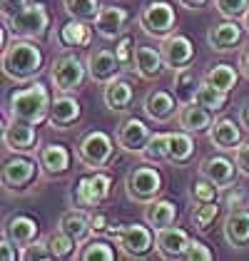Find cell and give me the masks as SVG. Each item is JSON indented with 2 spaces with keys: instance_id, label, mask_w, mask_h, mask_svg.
Wrapping results in <instances>:
<instances>
[{
  "instance_id": "cell-35",
  "label": "cell",
  "mask_w": 249,
  "mask_h": 261,
  "mask_svg": "<svg viewBox=\"0 0 249 261\" xmlns=\"http://www.w3.org/2000/svg\"><path fill=\"white\" fill-rule=\"evenodd\" d=\"M194 102L202 105V107H207L209 112H222L225 105H227V92H222V90H217L214 85H209L207 80H202Z\"/></svg>"
},
{
  "instance_id": "cell-17",
  "label": "cell",
  "mask_w": 249,
  "mask_h": 261,
  "mask_svg": "<svg viewBox=\"0 0 249 261\" xmlns=\"http://www.w3.org/2000/svg\"><path fill=\"white\" fill-rule=\"evenodd\" d=\"M242 38H244V25L237 20L212 25L207 33V42L214 53H232L237 45H242Z\"/></svg>"
},
{
  "instance_id": "cell-20",
  "label": "cell",
  "mask_w": 249,
  "mask_h": 261,
  "mask_svg": "<svg viewBox=\"0 0 249 261\" xmlns=\"http://www.w3.org/2000/svg\"><path fill=\"white\" fill-rule=\"evenodd\" d=\"M177 105H180L177 97L169 95L167 90H150L145 95V102H142L145 115L155 122H169L177 115Z\"/></svg>"
},
{
  "instance_id": "cell-7",
  "label": "cell",
  "mask_w": 249,
  "mask_h": 261,
  "mask_svg": "<svg viewBox=\"0 0 249 261\" xmlns=\"http://www.w3.org/2000/svg\"><path fill=\"white\" fill-rule=\"evenodd\" d=\"M175 25H177V15H175V8L165 3V0H155V3H147L140 13V28L145 30V35L150 38H162L175 33Z\"/></svg>"
},
{
  "instance_id": "cell-28",
  "label": "cell",
  "mask_w": 249,
  "mask_h": 261,
  "mask_svg": "<svg viewBox=\"0 0 249 261\" xmlns=\"http://www.w3.org/2000/svg\"><path fill=\"white\" fill-rule=\"evenodd\" d=\"M135 97V90L132 85L122 77H115L112 82L105 85V92H103V100H105V107L112 110V112H122L130 107V102Z\"/></svg>"
},
{
  "instance_id": "cell-6",
  "label": "cell",
  "mask_w": 249,
  "mask_h": 261,
  "mask_svg": "<svg viewBox=\"0 0 249 261\" xmlns=\"http://www.w3.org/2000/svg\"><path fill=\"white\" fill-rule=\"evenodd\" d=\"M112 152H115V142L103 129L87 132L83 140H80V144H78V157L92 172L95 169H103L105 164L112 160Z\"/></svg>"
},
{
  "instance_id": "cell-25",
  "label": "cell",
  "mask_w": 249,
  "mask_h": 261,
  "mask_svg": "<svg viewBox=\"0 0 249 261\" xmlns=\"http://www.w3.org/2000/svg\"><path fill=\"white\" fill-rule=\"evenodd\" d=\"M177 122L180 127L189 132V135H202V132H209V127L214 124L212 122V112L207 107L192 102V105H182V110L177 112Z\"/></svg>"
},
{
  "instance_id": "cell-26",
  "label": "cell",
  "mask_w": 249,
  "mask_h": 261,
  "mask_svg": "<svg viewBox=\"0 0 249 261\" xmlns=\"http://www.w3.org/2000/svg\"><path fill=\"white\" fill-rule=\"evenodd\" d=\"M207 135H209V142H212L217 149H222V152L237 149V147L242 144V132H239V127L234 124V120H227V117L214 120V124L209 127Z\"/></svg>"
},
{
  "instance_id": "cell-2",
  "label": "cell",
  "mask_w": 249,
  "mask_h": 261,
  "mask_svg": "<svg viewBox=\"0 0 249 261\" xmlns=\"http://www.w3.org/2000/svg\"><path fill=\"white\" fill-rule=\"evenodd\" d=\"M50 105L53 97L47 92V87L42 82H33L25 90H15L8 100V117L10 120L30 122V124H40L50 117Z\"/></svg>"
},
{
  "instance_id": "cell-5",
  "label": "cell",
  "mask_w": 249,
  "mask_h": 261,
  "mask_svg": "<svg viewBox=\"0 0 249 261\" xmlns=\"http://www.w3.org/2000/svg\"><path fill=\"white\" fill-rule=\"evenodd\" d=\"M124 192L135 204H150L162 192V174L155 167H135L124 177Z\"/></svg>"
},
{
  "instance_id": "cell-27",
  "label": "cell",
  "mask_w": 249,
  "mask_h": 261,
  "mask_svg": "<svg viewBox=\"0 0 249 261\" xmlns=\"http://www.w3.org/2000/svg\"><path fill=\"white\" fill-rule=\"evenodd\" d=\"M200 75L194 72V67H182V70H175V80H172V90H175V97L180 105H192L197 100V90H200Z\"/></svg>"
},
{
  "instance_id": "cell-13",
  "label": "cell",
  "mask_w": 249,
  "mask_h": 261,
  "mask_svg": "<svg viewBox=\"0 0 249 261\" xmlns=\"http://www.w3.org/2000/svg\"><path fill=\"white\" fill-rule=\"evenodd\" d=\"M189 234L180 226H167V229H160L157 231V241H155V249L162 259H185L187 249H189Z\"/></svg>"
},
{
  "instance_id": "cell-33",
  "label": "cell",
  "mask_w": 249,
  "mask_h": 261,
  "mask_svg": "<svg viewBox=\"0 0 249 261\" xmlns=\"http://www.w3.org/2000/svg\"><path fill=\"white\" fill-rule=\"evenodd\" d=\"M205 80L209 85H214L217 90H222V92H232L234 87H237V80H239V72L232 67V65H214L212 70H209L207 75H205Z\"/></svg>"
},
{
  "instance_id": "cell-22",
  "label": "cell",
  "mask_w": 249,
  "mask_h": 261,
  "mask_svg": "<svg viewBox=\"0 0 249 261\" xmlns=\"http://www.w3.org/2000/svg\"><path fill=\"white\" fill-rule=\"evenodd\" d=\"M165 67H167V62H165V58H162V50L150 47V45H137V53H135V72H137L142 80H157Z\"/></svg>"
},
{
  "instance_id": "cell-30",
  "label": "cell",
  "mask_w": 249,
  "mask_h": 261,
  "mask_svg": "<svg viewBox=\"0 0 249 261\" xmlns=\"http://www.w3.org/2000/svg\"><path fill=\"white\" fill-rule=\"evenodd\" d=\"M90 40H92V28H87L85 20L70 18V20L58 30V42H60L62 47H67V50H70V47H87Z\"/></svg>"
},
{
  "instance_id": "cell-4",
  "label": "cell",
  "mask_w": 249,
  "mask_h": 261,
  "mask_svg": "<svg viewBox=\"0 0 249 261\" xmlns=\"http://www.w3.org/2000/svg\"><path fill=\"white\" fill-rule=\"evenodd\" d=\"M5 25H8L13 38L40 40V38H45V33L50 28V13H47V8L42 3H30L18 15L5 18Z\"/></svg>"
},
{
  "instance_id": "cell-21",
  "label": "cell",
  "mask_w": 249,
  "mask_h": 261,
  "mask_svg": "<svg viewBox=\"0 0 249 261\" xmlns=\"http://www.w3.org/2000/svg\"><path fill=\"white\" fill-rule=\"evenodd\" d=\"M38 231H40L38 221L33 217H28V214H13L10 219L5 221V229H3V234L13 241L18 249H25L28 244L38 241Z\"/></svg>"
},
{
  "instance_id": "cell-9",
  "label": "cell",
  "mask_w": 249,
  "mask_h": 261,
  "mask_svg": "<svg viewBox=\"0 0 249 261\" xmlns=\"http://www.w3.org/2000/svg\"><path fill=\"white\" fill-rule=\"evenodd\" d=\"M110 189H112V177L100 172V169H95V174L83 177V179L78 181V187H75V192H72L75 206H83V209L100 206V204L110 197Z\"/></svg>"
},
{
  "instance_id": "cell-10",
  "label": "cell",
  "mask_w": 249,
  "mask_h": 261,
  "mask_svg": "<svg viewBox=\"0 0 249 261\" xmlns=\"http://www.w3.org/2000/svg\"><path fill=\"white\" fill-rule=\"evenodd\" d=\"M3 142H5V147H8L10 152H15V154H30V152H35V144H38L35 124L20 122V120L5 122Z\"/></svg>"
},
{
  "instance_id": "cell-3",
  "label": "cell",
  "mask_w": 249,
  "mask_h": 261,
  "mask_svg": "<svg viewBox=\"0 0 249 261\" xmlns=\"http://www.w3.org/2000/svg\"><path fill=\"white\" fill-rule=\"evenodd\" d=\"M110 234L115 237L120 251L124 256H132V259H140L147 256L157 241V231L150 226V224H124V226H110Z\"/></svg>"
},
{
  "instance_id": "cell-14",
  "label": "cell",
  "mask_w": 249,
  "mask_h": 261,
  "mask_svg": "<svg viewBox=\"0 0 249 261\" xmlns=\"http://www.w3.org/2000/svg\"><path fill=\"white\" fill-rule=\"evenodd\" d=\"M38 179V167L28 157H10L3 164V184L8 189H25Z\"/></svg>"
},
{
  "instance_id": "cell-11",
  "label": "cell",
  "mask_w": 249,
  "mask_h": 261,
  "mask_svg": "<svg viewBox=\"0 0 249 261\" xmlns=\"http://www.w3.org/2000/svg\"><path fill=\"white\" fill-rule=\"evenodd\" d=\"M87 75H90V80L95 82V85H107V82H112L117 75H120V70H122V65L117 60V55L115 53H110V50H92L90 55H87Z\"/></svg>"
},
{
  "instance_id": "cell-19",
  "label": "cell",
  "mask_w": 249,
  "mask_h": 261,
  "mask_svg": "<svg viewBox=\"0 0 249 261\" xmlns=\"http://www.w3.org/2000/svg\"><path fill=\"white\" fill-rule=\"evenodd\" d=\"M70 162H72L70 149L65 144H58V142L45 144V147H40V152H38V164L42 167V172L50 174V177L65 174L70 169Z\"/></svg>"
},
{
  "instance_id": "cell-31",
  "label": "cell",
  "mask_w": 249,
  "mask_h": 261,
  "mask_svg": "<svg viewBox=\"0 0 249 261\" xmlns=\"http://www.w3.org/2000/svg\"><path fill=\"white\" fill-rule=\"evenodd\" d=\"M177 219V206H175V201L169 199H155L147 204L145 209V221L155 229V231H160V229H167V226H172Z\"/></svg>"
},
{
  "instance_id": "cell-37",
  "label": "cell",
  "mask_w": 249,
  "mask_h": 261,
  "mask_svg": "<svg viewBox=\"0 0 249 261\" xmlns=\"http://www.w3.org/2000/svg\"><path fill=\"white\" fill-rule=\"evenodd\" d=\"M80 261H115V249L107 241H90L78 251Z\"/></svg>"
},
{
  "instance_id": "cell-41",
  "label": "cell",
  "mask_w": 249,
  "mask_h": 261,
  "mask_svg": "<svg viewBox=\"0 0 249 261\" xmlns=\"http://www.w3.org/2000/svg\"><path fill=\"white\" fill-rule=\"evenodd\" d=\"M214 8L225 20H237L239 15H244V10L249 8V0H214Z\"/></svg>"
},
{
  "instance_id": "cell-16",
  "label": "cell",
  "mask_w": 249,
  "mask_h": 261,
  "mask_svg": "<svg viewBox=\"0 0 249 261\" xmlns=\"http://www.w3.org/2000/svg\"><path fill=\"white\" fill-rule=\"evenodd\" d=\"M150 137H152L150 127L142 120H137V117H127L117 127V144L122 147L124 152H132V154H142Z\"/></svg>"
},
{
  "instance_id": "cell-47",
  "label": "cell",
  "mask_w": 249,
  "mask_h": 261,
  "mask_svg": "<svg viewBox=\"0 0 249 261\" xmlns=\"http://www.w3.org/2000/svg\"><path fill=\"white\" fill-rule=\"evenodd\" d=\"M0 256H3V261H15V259H18L15 244L8 239L5 234H3V239H0Z\"/></svg>"
},
{
  "instance_id": "cell-43",
  "label": "cell",
  "mask_w": 249,
  "mask_h": 261,
  "mask_svg": "<svg viewBox=\"0 0 249 261\" xmlns=\"http://www.w3.org/2000/svg\"><path fill=\"white\" fill-rule=\"evenodd\" d=\"M20 259L22 261H47V259H55V256H53L47 241H33L25 249H20Z\"/></svg>"
},
{
  "instance_id": "cell-29",
  "label": "cell",
  "mask_w": 249,
  "mask_h": 261,
  "mask_svg": "<svg viewBox=\"0 0 249 261\" xmlns=\"http://www.w3.org/2000/svg\"><path fill=\"white\" fill-rule=\"evenodd\" d=\"M58 226L80 244V241L92 231V214H87V209H83V206H80V209H70V212H65L60 217V224H58Z\"/></svg>"
},
{
  "instance_id": "cell-36",
  "label": "cell",
  "mask_w": 249,
  "mask_h": 261,
  "mask_svg": "<svg viewBox=\"0 0 249 261\" xmlns=\"http://www.w3.org/2000/svg\"><path fill=\"white\" fill-rule=\"evenodd\" d=\"M167 154H169V132H155L142 149V157L152 164H160L167 162Z\"/></svg>"
},
{
  "instance_id": "cell-18",
  "label": "cell",
  "mask_w": 249,
  "mask_h": 261,
  "mask_svg": "<svg viewBox=\"0 0 249 261\" xmlns=\"http://www.w3.org/2000/svg\"><path fill=\"white\" fill-rule=\"evenodd\" d=\"M80 115H83L80 102L75 100L70 92H60L58 97H53L47 122H50L55 129H67V127H72L75 122L80 120Z\"/></svg>"
},
{
  "instance_id": "cell-46",
  "label": "cell",
  "mask_w": 249,
  "mask_h": 261,
  "mask_svg": "<svg viewBox=\"0 0 249 261\" xmlns=\"http://www.w3.org/2000/svg\"><path fill=\"white\" fill-rule=\"evenodd\" d=\"M30 3L28 0H3L0 3V10H3V18H13V15H18L20 10H25Z\"/></svg>"
},
{
  "instance_id": "cell-44",
  "label": "cell",
  "mask_w": 249,
  "mask_h": 261,
  "mask_svg": "<svg viewBox=\"0 0 249 261\" xmlns=\"http://www.w3.org/2000/svg\"><path fill=\"white\" fill-rule=\"evenodd\" d=\"M187 261H212L214 259V254L209 251L207 244H202V241L192 239V244H189V249H187Z\"/></svg>"
},
{
  "instance_id": "cell-32",
  "label": "cell",
  "mask_w": 249,
  "mask_h": 261,
  "mask_svg": "<svg viewBox=\"0 0 249 261\" xmlns=\"http://www.w3.org/2000/svg\"><path fill=\"white\" fill-rule=\"evenodd\" d=\"M194 154V140L189 132H169V154H167V162L182 167L187 162L192 160Z\"/></svg>"
},
{
  "instance_id": "cell-8",
  "label": "cell",
  "mask_w": 249,
  "mask_h": 261,
  "mask_svg": "<svg viewBox=\"0 0 249 261\" xmlns=\"http://www.w3.org/2000/svg\"><path fill=\"white\" fill-rule=\"evenodd\" d=\"M87 77V65L78 55H60L50 67V80L58 92H75Z\"/></svg>"
},
{
  "instance_id": "cell-48",
  "label": "cell",
  "mask_w": 249,
  "mask_h": 261,
  "mask_svg": "<svg viewBox=\"0 0 249 261\" xmlns=\"http://www.w3.org/2000/svg\"><path fill=\"white\" fill-rule=\"evenodd\" d=\"M107 226H110L107 214H105V212H95V214H92V231H95V234H100V231H105Z\"/></svg>"
},
{
  "instance_id": "cell-15",
  "label": "cell",
  "mask_w": 249,
  "mask_h": 261,
  "mask_svg": "<svg viewBox=\"0 0 249 261\" xmlns=\"http://www.w3.org/2000/svg\"><path fill=\"white\" fill-rule=\"evenodd\" d=\"M200 174L212 179L217 187L229 189V187H234V179H237L239 169H237V162H232L229 157H225V154H212L207 160H202Z\"/></svg>"
},
{
  "instance_id": "cell-24",
  "label": "cell",
  "mask_w": 249,
  "mask_h": 261,
  "mask_svg": "<svg viewBox=\"0 0 249 261\" xmlns=\"http://www.w3.org/2000/svg\"><path fill=\"white\" fill-rule=\"evenodd\" d=\"M225 239L229 246L242 249L249 244V209H232L225 217Z\"/></svg>"
},
{
  "instance_id": "cell-42",
  "label": "cell",
  "mask_w": 249,
  "mask_h": 261,
  "mask_svg": "<svg viewBox=\"0 0 249 261\" xmlns=\"http://www.w3.org/2000/svg\"><path fill=\"white\" fill-rule=\"evenodd\" d=\"M135 53H137V45H135V40H132L130 35H124V38H120V40H117L115 55H117V60H120V65H122V67H127V70H135Z\"/></svg>"
},
{
  "instance_id": "cell-49",
  "label": "cell",
  "mask_w": 249,
  "mask_h": 261,
  "mask_svg": "<svg viewBox=\"0 0 249 261\" xmlns=\"http://www.w3.org/2000/svg\"><path fill=\"white\" fill-rule=\"evenodd\" d=\"M182 8H187V10H200V8H205L209 0H177Z\"/></svg>"
},
{
  "instance_id": "cell-40",
  "label": "cell",
  "mask_w": 249,
  "mask_h": 261,
  "mask_svg": "<svg viewBox=\"0 0 249 261\" xmlns=\"http://www.w3.org/2000/svg\"><path fill=\"white\" fill-rule=\"evenodd\" d=\"M217 214H219V206H217V201H205V204H200V206L194 209L192 221H194V226H197L200 231H207L209 226L214 224Z\"/></svg>"
},
{
  "instance_id": "cell-45",
  "label": "cell",
  "mask_w": 249,
  "mask_h": 261,
  "mask_svg": "<svg viewBox=\"0 0 249 261\" xmlns=\"http://www.w3.org/2000/svg\"><path fill=\"white\" fill-rule=\"evenodd\" d=\"M234 162H237L239 174L249 177V142H242V144L234 149Z\"/></svg>"
},
{
  "instance_id": "cell-12",
  "label": "cell",
  "mask_w": 249,
  "mask_h": 261,
  "mask_svg": "<svg viewBox=\"0 0 249 261\" xmlns=\"http://www.w3.org/2000/svg\"><path fill=\"white\" fill-rule=\"evenodd\" d=\"M160 50H162V58H165L167 67H172V70L189 67L192 60H194V45H192V40H189L187 35H182V33L167 35Z\"/></svg>"
},
{
  "instance_id": "cell-38",
  "label": "cell",
  "mask_w": 249,
  "mask_h": 261,
  "mask_svg": "<svg viewBox=\"0 0 249 261\" xmlns=\"http://www.w3.org/2000/svg\"><path fill=\"white\" fill-rule=\"evenodd\" d=\"M47 246H50V251H53V256H55V259H65V256H70V254L75 251L78 241L72 239L70 234H65L62 229H58L55 234H50Z\"/></svg>"
},
{
  "instance_id": "cell-39",
  "label": "cell",
  "mask_w": 249,
  "mask_h": 261,
  "mask_svg": "<svg viewBox=\"0 0 249 261\" xmlns=\"http://www.w3.org/2000/svg\"><path fill=\"white\" fill-rule=\"evenodd\" d=\"M219 189H222V187H217L212 179H207V177H202V174H200V179L192 184V199L197 201V204L217 201L219 199Z\"/></svg>"
},
{
  "instance_id": "cell-34",
  "label": "cell",
  "mask_w": 249,
  "mask_h": 261,
  "mask_svg": "<svg viewBox=\"0 0 249 261\" xmlns=\"http://www.w3.org/2000/svg\"><path fill=\"white\" fill-rule=\"evenodd\" d=\"M62 8L70 18L75 20H85V22H95L97 13H100V3L97 0H62Z\"/></svg>"
},
{
  "instance_id": "cell-50",
  "label": "cell",
  "mask_w": 249,
  "mask_h": 261,
  "mask_svg": "<svg viewBox=\"0 0 249 261\" xmlns=\"http://www.w3.org/2000/svg\"><path fill=\"white\" fill-rule=\"evenodd\" d=\"M239 70H242L244 77H249V47H244L242 55H239Z\"/></svg>"
},
{
  "instance_id": "cell-1",
  "label": "cell",
  "mask_w": 249,
  "mask_h": 261,
  "mask_svg": "<svg viewBox=\"0 0 249 261\" xmlns=\"http://www.w3.org/2000/svg\"><path fill=\"white\" fill-rule=\"evenodd\" d=\"M42 50L35 45V40L15 38L3 50V72L13 82H30L42 72Z\"/></svg>"
},
{
  "instance_id": "cell-51",
  "label": "cell",
  "mask_w": 249,
  "mask_h": 261,
  "mask_svg": "<svg viewBox=\"0 0 249 261\" xmlns=\"http://www.w3.org/2000/svg\"><path fill=\"white\" fill-rule=\"evenodd\" d=\"M239 120H242V127L249 132V102L242 107V112H239Z\"/></svg>"
},
{
  "instance_id": "cell-23",
  "label": "cell",
  "mask_w": 249,
  "mask_h": 261,
  "mask_svg": "<svg viewBox=\"0 0 249 261\" xmlns=\"http://www.w3.org/2000/svg\"><path fill=\"white\" fill-rule=\"evenodd\" d=\"M130 20L127 10L124 8H117V5H103L97 18H95V30L107 38V40H115L120 33L124 30V25Z\"/></svg>"
},
{
  "instance_id": "cell-52",
  "label": "cell",
  "mask_w": 249,
  "mask_h": 261,
  "mask_svg": "<svg viewBox=\"0 0 249 261\" xmlns=\"http://www.w3.org/2000/svg\"><path fill=\"white\" fill-rule=\"evenodd\" d=\"M242 25H244V30L249 33V8L244 10V15H242Z\"/></svg>"
}]
</instances>
